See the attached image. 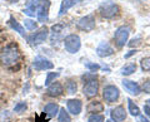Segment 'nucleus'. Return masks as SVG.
I'll return each instance as SVG.
<instances>
[{"instance_id":"aec40b11","label":"nucleus","mask_w":150,"mask_h":122,"mask_svg":"<svg viewBox=\"0 0 150 122\" xmlns=\"http://www.w3.org/2000/svg\"><path fill=\"white\" fill-rule=\"evenodd\" d=\"M135 71H137V64L135 63H129V64H126L125 67L121 68L120 73L123 74V76H130V74H133Z\"/></svg>"},{"instance_id":"a211bd4d","label":"nucleus","mask_w":150,"mask_h":122,"mask_svg":"<svg viewBox=\"0 0 150 122\" xmlns=\"http://www.w3.org/2000/svg\"><path fill=\"white\" fill-rule=\"evenodd\" d=\"M58 111H59V106L56 105V103H48V105L44 107V112L49 117L55 116L56 113H58Z\"/></svg>"},{"instance_id":"473e14b6","label":"nucleus","mask_w":150,"mask_h":122,"mask_svg":"<svg viewBox=\"0 0 150 122\" xmlns=\"http://www.w3.org/2000/svg\"><path fill=\"white\" fill-rule=\"evenodd\" d=\"M139 122H149V120L145 116H140L139 117Z\"/></svg>"},{"instance_id":"412c9836","label":"nucleus","mask_w":150,"mask_h":122,"mask_svg":"<svg viewBox=\"0 0 150 122\" xmlns=\"http://www.w3.org/2000/svg\"><path fill=\"white\" fill-rule=\"evenodd\" d=\"M128 108H129V112H130L131 116H139L140 115V108L131 100H128Z\"/></svg>"},{"instance_id":"39448f33","label":"nucleus","mask_w":150,"mask_h":122,"mask_svg":"<svg viewBox=\"0 0 150 122\" xmlns=\"http://www.w3.org/2000/svg\"><path fill=\"white\" fill-rule=\"evenodd\" d=\"M49 8H50V1L49 0H41L39 1V5L36 8V17L39 22H46L49 18Z\"/></svg>"},{"instance_id":"2eb2a0df","label":"nucleus","mask_w":150,"mask_h":122,"mask_svg":"<svg viewBox=\"0 0 150 122\" xmlns=\"http://www.w3.org/2000/svg\"><path fill=\"white\" fill-rule=\"evenodd\" d=\"M64 92V88L60 83L55 82V83H51L48 86V91H46V93H48V96L50 97H58L60 95H63Z\"/></svg>"},{"instance_id":"393cba45","label":"nucleus","mask_w":150,"mask_h":122,"mask_svg":"<svg viewBox=\"0 0 150 122\" xmlns=\"http://www.w3.org/2000/svg\"><path fill=\"white\" fill-rule=\"evenodd\" d=\"M59 77V73H55V72H49L48 76H46V79H45V86L48 87L49 84H51V82L55 81L56 78Z\"/></svg>"},{"instance_id":"6e6552de","label":"nucleus","mask_w":150,"mask_h":122,"mask_svg":"<svg viewBox=\"0 0 150 122\" xmlns=\"http://www.w3.org/2000/svg\"><path fill=\"white\" fill-rule=\"evenodd\" d=\"M33 65H34V68L36 69V71H48V69H53V67H54V64L51 63L49 59H46L44 57H40V55L34 59Z\"/></svg>"},{"instance_id":"bb28decb","label":"nucleus","mask_w":150,"mask_h":122,"mask_svg":"<svg viewBox=\"0 0 150 122\" xmlns=\"http://www.w3.org/2000/svg\"><path fill=\"white\" fill-rule=\"evenodd\" d=\"M85 68H88L90 72H96L98 69L100 68V65H99V64H96V63H90V62H86V63H85Z\"/></svg>"},{"instance_id":"0eeeda50","label":"nucleus","mask_w":150,"mask_h":122,"mask_svg":"<svg viewBox=\"0 0 150 122\" xmlns=\"http://www.w3.org/2000/svg\"><path fill=\"white\" fill-rule=\"evenodd\" d=\"M119 95H120V92L118 90V87H115V86H106L104 88V91H103V97H104V100L108 103L115 102L119 98Z\"/></svg>"},{"instance_id":"b1692460","label":"nucleus","mask_w":150,"mask_h":122,"mask_svg":"<svg viewBox=\"0 0 150 122\" xmlns=\"http://www.w3.org/2000/svg\"><path fill=\"white\" fill-rule=\"evenodd\" d=\"M24 27L26 28L28 30H35L38 28V23L35 20H33V19H25Z\"/></svg>"},{"instance_id":"9d476101","label":"nucleus","mask_w":150,"mask_h":122,"mask_svg":"<svg viewBox=\"0 0 150 122\" xmlns=\"http://www.w3.org/2000/svg\"><path fill=\"white\" fill-rule=\"evenodd\" d=\"M96 54L101 58L110 57V55L114 54V49H112V47L108 43V42H101V43L96 47Z\"/></svg>"},{"instance_id":"f257e3e1","label":"nucleus","mask_w":150,"mask_h":122,"mask_svg":"<svg viewBox=\"0 0 150 122\" xmlns=\"http://www.w3.org/2000/svg\"><path fill=\"white\" fill-rule=\"evenodd\" d=\"M19 60V50L16 47L8 45L0 52V62L4 65H13Z\"/></svg>"},{"instance_id":"4468645a","label":"nucleus","mask_w":150,"mask_h":122,"mask_svg":"<svg viewBox=\"0 0 150 122\" xmlns=\"http://www.w3.org/2000/svg\"><path fill=\"white\" fill-rule=\"evenodd\" d=\"M48 35H49V29L48 28H43V29H40V32H38L36 34H34L31 37L30 42L33 44H40V43H43V42L46 40Z\"/></svg>"},{"instance_id":"f8f14e48","label":"nucleus","mask_w":150,"mask_h":122,"mask_svg":"<svg viewBox=\"0 0 150 122\" xmlns=\"http://www.w3.org/2000/svg\"><path fill=\"white\" fill-rule=\"evenodd\" d=\"M83 110V103L80 100H69L68 101V111L74 116H78Z\"/></svg>"},{"instance_id":"4be33fe9","label":"nucleus","mask_w":150,"mask_h":122,"mask_svg":"<svg viewBox=\"0 0 150 122\" xmlns=\"http://www.w3.org/2000/svg\"><path fill=\"white\" fill-rule=\"evenodd\" d=\"M65 90H67V92L69 93V95H74L78 90V86L74 81H68L67 84H65Z\"/></svg>"},{"instance_id":"5701e85b","label":"nucleus","mask_w":150,"mask_h":122,"mask_svg":"<svg viewBox=\"0 0 150 122\" xmlns=\"http://www.w3.org/2000/svg\"><path fill=\"white\" fill-rule=\"evenodd\" d=\"M59 122H71V118H70V116L65 108H62L59 112Z\"/></svg>"},{"instance_id":"f03ea898","label":"nucleus","mask_w":150,"mask_h":122,"mask_svg":"<svg viewBox=\"0 0 150 122\" xmlns=\"http://www.w3.org/2000/svg\"><path fill=\"white\" fill-rule=\"evenodd\" d=\"M64 45H65V49H67L69 53H71V54L78 53L81 48L80 37L76 35V34H69L68 37H65Z\"/></svg>"},{"instance_id":"c756f323","label":"nucleus","mask_w":150,"mask_h":122,"mask_svg":"<svg viewBox=\"0 0 150 122\" xmlns=\"http://www.w3.org/2000/svg\"><path fill=\"white\" fill-rule=\"evenodd\" d=\"M143 90H144L145 93H149V95H150V81H148V82H145V83H144Z\"/></svg>"},{"instance_id":"20e7f679","label":"nucleus","mask_w":150,"mask_h":122,"mask_svg":"<svg viewBox=\"0 0 150 122\" xmlns=\"http://www.w3.org/2000/svg\"><path fill=\"white\" fill-rule=\"evenodd\" d=\"M129 34H130V28L129 27H119L118 29L115 30V34H114V39H115V43L118 47H124L126 44V42L129 39Z\"/></svg>"},{"instance_id":"1a4fd4ad","label":"nucleus","mask_w":150,"mask_h":122,"mask_svg":"<svg viewBox=\"0 0 150 122\" xmlns=\"http://www.w3.org/2000/svg\"><path fill=\"white\" fill-rule=\"evenodd\" d=\"M98 90H99V83L96 82V79H90V81H88L86 84L83 88L84 95H85L86 97H89V98L96 96Z\"/></svg>"},{"instance_id":"c85d7f7f","label":"nucleus","mask_w":150,"mask_h":122,"mask_svg":"<svg viewBox=\"0 0 150 122\" xmlns=\"http://www.w3.org/2000/svg\"><path fill=\"white\" fill-rule=\"evenodd\" d=\"M25 110H26V103L25 102H19L18 105L14 107V111L18 112V113H20V112L25 111Z\"/></svg>"},{"instance_id":"a878e982","label":"nucleus","mask_w":150,"mask_h":122,"mask_svg":"<svg viewBox=\"0 0 150 122\" xmlns=\"http://www.w3.org/2000/svg\"><path fill=\"white\" fill-rule=\"evenodd\" d=\"M140 65H142L143 71H150V57H145L140 60Z\"/></svg>"},{"instance_id":"7ed1b4c3","label":"nucleus","mask_w":150,"mask_h":122,"mask_svg":"<svg viewBox=\"0 0 150 122\" xmlns=\"http://www.w3.org/2000/svg\"><path fill=\"white\" fill-rule=\"evenodd\" d=\"M99 11L103 18L110 19V18H114L119 13V6L112 1H105L99 6Z\"/></svg>"},{"instance_id":"cd10ccee","label":"nucleus","mask_w":150,"mask_h":122,"mask_svg":"<svg viewBox=\"0 0 150 122\" xmlns=\"http://www.w3.org/2000/svg\"><path fill=\"white\" fill-rule=\"evenodd\" d=\"M88 122H104V117L101 115H91L89 117Z\"/></svg>"},{"instance_id":"6ab92c4d","label":"nucleus","mask_w":150,"mask_h":122,"mask_svg":"<svg viewBox=\"0 0 150 122\" xmlns=\"http://www.w3.org/2000/svg\"><path fill=\"white\" fill-rule=\"evenodd\" d=\"M9 25H10L15 32H18L21 37H25V29L20 24H19V23L14 19V18H10V20H9Z\"/></svg>"},{"instance_id":"7c9ffc66","label":"nucleus","mask_w":150,"mask_h":122,"mask_svg":"<svg viewBox=\"0 0 150 122\" xmlns=\"http://www.w3.org/2000/svg\"><path fill=\"white\" fill-rule=\"evenodd\" d=\"M140 40H142V39H140V38H137V39H133V40H131V42H130V43H129V45H130V47H134V45H139V44H140Z\"/></svg>"},{"instance_id":"72a5a7b5","label":"nucleus","mask_w":150,"mask_h":122,"mask_svg":"<svg viewBox=\"0 0 150 122\" xmlns=\"http://www.w3.org/2000/svg\"><path fill=\"white\" fill-rule=\"evenodd\" d=\"M144 111H145V113H146L148 116H150V107L149 106H145L144 107Z\"/></svg>"},{"instance_id":"c9c22d12","label":"nucleus","mask_w":150,"mask_h":122,"mask_svg":"<svg viewBox=\"0 0 150 122\" xmlns=\"http://www.w3.org/2000/svg\"><path fill=\"white\" fill-rule=\"evenodd\" d=\"M148 105H149V107H150V100H149V101H148Z\"/></svg>"},{"instance_id":"9b49d317","label":"nucleus","mask_w":150,"mask_h":122,"mask_svg":"<svg viewBox=\"0 0 150 122\" xmlns=\"http://www.w3.org/2000/svg\"><path fill=\"white\" fill-rule=\"evenodd\" d=\"M123 87L129 93H131V95H135V96L140 95V92H142V88H140V86L137 82H134V81H128V79H124V81H123Z\"/></svg>"},{"instance_id":"ddd939ff","label":"nucleus","mask_w":150,"mask_h":122,"mask_svg":"<svg viewBox=\"0 0 150 122\" xmlns=\"http://www.w3.org/2000/svg\"><path fill=\"white\" fill-rule=\"evenodd\" d=\"M110 116L111 118L114 120L115 122H121L126 118V112H125V108L123 106H118L115 108H112L111 112H110Z\"/></svg>"},{"instance_id":"f704fd0d","label":"nucleus","mask_w":150,"mask_h":122,"mask_svg":"<svg viewBox=\"0 0 150 122\" xmlns=\"http://www.w3.org/2000/svg\"><path fill=\"white\" fill-rule=\"evenodd\" d=\"M105 122H112V121H111V120H106Z\"/></svg>"},{"instance_id":"2f4dec72","label":"nucleus","mask_w":150,"mask_h":122,"mask_svg":"<svg viewBox=\"0 0 150 122\" xmlns=\"http://www.w3.org/2000/svg\"><path fill=\"white\" fill-rule=\"evenodd\" d=\"M135 53H137V50H130L128 54H125V58H129V57H131V55H134Z\"/></svg>"},{"instance_id":"dca6fc26","label":"nucleus","mask_w":150,"mask_h":122,"mask_svg":"<svg viewBox=\"0 0 150 122\" xmlns=\"http://www.w3.org/2000/svg\"><path fill=\"white\" fill-rule=\"evenodd\" d=\"M80 0H63L62 1V5H60V10H59V15L62 17L67 13L70 8H73L75 4H78Z\"/></svg>"},{"instance_id":"423d86ee","label":"nucleus","mask_w":150,"mask_h":122,"mask_svg":"<svg viewBox=\"0 0 150 122\" xmlns=\"http://www.w3.org/2000/svg\"><path fill=\"white\" fill-rule=\"evenodd\" d=\"M76 27L81 30L85 32H90L95 28V17L93 14H89V15L83 17L81 19H79V22L76 23Z\"/></svg>"},{"instance_id":"f3484780","label":"nucleus","mask_w":150,"mask_h":122,"mask_svg":"<svg viewBox=\"0 0 150 122\" xmlns=\"http://www.w3.org/2000/svg\"><path fill=\"white\" fill-rule=\"evenodd\" d=\"M88 112H91V113L96 115L98 112H103L104 110V106H103V103L99 102V101H94V102H90L88 106Z\"/></svg>"}]
</instances>
